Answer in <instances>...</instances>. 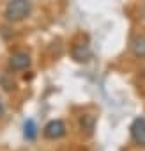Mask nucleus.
<instances>
[{"label": "nucleus", "mask_w": 145, "mask_h": 151, "mask_svg": "<svg viewBox=\"0 0 145 151\" xmlns=\"http://www.w3.org/2000/svg\"><path fill=\"white\" fill-rule=\"evenodd\" d=\"M65 135V124L60 121V119H55V121H50L46 126H44V137L46 139H60Z\"/></svg>", "instance_id": "obj_2"}, {"label": "nucleus", "mask_w": 145, "mask_h": 151, "mask_svg": "<svg viewBox=\"0 0 145 151\" xmlns=\"http://www.w3.org/2000/svg\"><path fill=\"white\" fill-rule=\"evenodd\" d=\"M9 66L14 69V71H23L30 66V55L27 52H16L11 55L9 59Z\"/></svg>", "instance_id": "obj_3"}, {"label": "nucleus", "mask_w": 145, "mask_h": 151, "mask_svg": "<svg viewBox=\"0 0 145 151\" xmlns=\"http://www.w3.org/2000/svg\"><path fill=\"white\" fill-rule=\"evenodd\" d=\"M30 2L28 0H11L6 7V18L9 22H20L30 14Z\"/></svg>", "instance_id": "obj_1"}, {"label": "nucleus", "mask_w": 145, "mask_h": 151, "mask_svg": "<svg viewBox=\"0 0 145 151\" xmlns=\"http://www.w3.org/2000/svg\"><path fill=\"white\" fill-rule=\"evenodd\" d=\"M131 48H133V53H134L136 57H145V36L134 37Z\"/></svg>", "instance_id": "obj_6"}, {"label": "nucleus", "mask_w": 145, "mask_h": 151, "mask_svg": "<svg viewBox=\"0 0 145 151\" xmlns=\"http://www.w3.org/2000/svg\"><path fill=\"white\" fill-rule=\"evenodd\" d=\"M90 55H92V52H90V48L87 45H76L75 48H72V57H75L76 60H80V62L89 60Z\"/></svg>", "instance_id": "obj_5"}, {"label": "nucleus", "mask_w": 145, "mask_h": 151, "mask_svg": "<svg viewBox=\"0 0 145 151\" xmlns=\"http://www.w3.org/2000/svg\"><path fill=\"white\" fill-rule=\"evenodd\" d=\"M4 112H6V109H4V103H2V100H0V117L4 116Z\"/></svg>", "instance_id": "obj_8"}, {"label": "nucleus", "mask_w": 145, "mask_h": 151, "mask_svg": "<svg viewBox=\"0 0 145 151\" xmlns=\"http://www.w3.org/2000/svg\"><path fill=\"white\" fill-rule=\"evenodd\" d=\"M131 135L134 139L136 144L140 146H145V119L143 117H138L133 121L131 124Z\"/></svg>", "instance_id": "obj_4"}, {"label": "nucleus", "mask_w": 145, "mask_h": 151, "mask_svg": "<svg viewBox=\"0 0 145 151\" xmlns=\"http://www.w3.org/2000/svg\"><path fill=\"white\" fill-rule=\"evenodd\" d=\"M36 135H37V130H36V123L32 121V119H28L27 123H25V137L27 139H36Z\"/></svg>", "instance_id": "obj_7"}]
</instances>
